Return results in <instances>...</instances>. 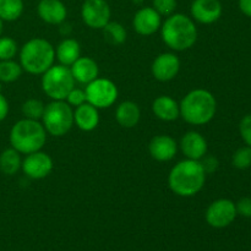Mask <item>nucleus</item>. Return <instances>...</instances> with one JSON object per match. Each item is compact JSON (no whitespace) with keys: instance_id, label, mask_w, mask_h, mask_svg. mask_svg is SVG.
<instances>
[{"instance_id":"7ed1b4c3","label":"nucleus","mask_w":251,"mask_h":251,"mask_svg":"<svg viewBox=\"0 0 251 251\" xmlns=\"http://www.w3.org/2000/svg\"><path fill=\"white\" fill-rule=\"evenodd\" d=\"M179 108H180V117L188 124L200 126V125L208 124L215 118L217 100L210 91L196 88L190 91L181 100Z\"/></svg>"},{"instance_id":"ddd939ff","label":"nucleus","mask_w":251,"mask_h":251,"mask_svg":"<svg viewBox=\"0 0 251 251\" xmlns=\"http://www.w3.org/2000/svg\"><path fill=\"white\" fill-rule=\"evenodd\" d=\"M190 12L195 21L202 25H211L221 19L223 7L220 0H194Z\"/></svg>"},{"instance_id":"c756f323","label":"nucleus","mask_w":251,"mask_h":251,"mask_svg":"<svg viewBox=\"0 0 251 251\" xmlns=\"http://www.w3.org/2000/svg\"><path fill=\"white\" fill-rule=\"evenodd\" d=\"M153 9L158 12L161 16H171L174 14L176 9V0H153Z\"/></svg>"},{"instance_id":"c9c22d12","label":"nucleus","mask_w":251,"mask_h":251,"mask_svg":"<svg viewBox=\"0 0 251 251\" xmlns=\"http://www.w3.org/2000/svg\"><path fill=\"white\" fill-rule=\"evenodd\" d=\"M239 9L245 16L251 17V0H239Z\"/></svg>"},{"instance_id":"b1692460","label":"nucleus","mask_w":251,"mask_h":251,"mask_svg":"<svg viewBox=\"0 0 251 251\" xmlns=\"http://www.w3.org/2000/svg\"><path fill=\"white\" fill-rule=\"evenodd\" d=\"M24 12L22 0H0V19L2 21H16Z\"/></svg>"},{"instance_id":"9b49d317","label":"nucleus","mask_w":251,"mask_h":251,"mask_svg":"<svg viewBox=\"0 0 251 251\" xmlns=\"http://www.w3.org/2000/svg\"><path fill=\"white\" fill-rule=\"evenodd\" d=\"M21 169L28 178L43 179L53 171V159L46 152L37 151L33 153L26 154L22 161Z\"/></svg>"},{"instance_id":"6e6552de","label":"nucleus","mask_w":251,"mask_h":251,"mask_svg":"<svg viewBox=\"0 0 251 251\" xmlns=\"http://www.w3.org/2000/svg\"><path fill=\"white\" fill-rule=\"evenodd\" d=\"M86 100L97 109L109 108L118 100V87L108 78L97 77L86 85Z\"/></svg>"},{"instance_id":"6ab92c4d","label":"nucleus","mask_w":251,"mask_h":251,"mask_svg":"<svg viewBox=\"0 0 251 251\" xmlns=\"http://www.w3.org/2000/svg\"><path fill=\"white\" fill-rule=\"evenodd\" d=\"M74 124L82 131H92L100 124V113L88 102L78 105L74 110Z\"/></svg>"},{"instance_id":"39448f33","label":"nucleus","mask_w":251,"mask_h":251,"mask_svg":"<svg viewBox=\"0 0 251 251\" xmlns=\"http://www.w3.org/2000/svg\"><path fill=\"white\" fill-rule=\"evenodd\" d=\"M55 60V48L43 38H32L20 50V65L22 70L32 75H43Z\"/></svg>"},{"instance_id":"0eeeda50","label":"nucleus","mask_w":251,"mask_h":251,"mask_svg":"<svg viewBox=\"0 0 251 251\" xmlns=\"http://www.w3.org/2000/svg\"><path fill=\"white\" fill-rule=\"evenodd\" d=\"M74 87L75 80L69 66L53 65L42 76V88L53 100H65Z\"/></svg>"},{"instance_id":"c85d7f7f","label":"nucleus","mask_w":251,"mask_h":251,"mask_svg":"<svg viewBox=\"0 0 251 251\" xmlns=\"http://www.w3.org/2000/svg\"><path fill=\"white\" fill-rule=\"evenodd\" d=\"M232 163L238 169H248L251 167V147L244 146L238 149L232 157Z\"/></svg>"},{"instance_id":"aec40b11","label":"nucleus","mask_w":251,"mask_h":251,"mask_svg":"<svg viewBox=\"0 0 251 251\" xmlns=\"http://www.w3.org/2000/svg\"><path fill=\"white\" fill-rule=\"evenodd\" d=\"M152 112L163 122H174L180 117L179 103L169 96H159L152 103Z\"/></svg>"},{"instance_id":"f704fd0d","label":"nucleus","mask_w":251,"mask_h":251,"mask_svg":"<svg viewBox=\"0 0 251 251\" xmlns=\"http://www.w3.org/2000/svg\"><path fill=\"white\" fill-rule=\"evenodd\" d=\"M7 114H9V102L2 96V93H0V122L6 119Z\"/></svg>"},{"instance_id":"1a4fd4ad","label":"nucleus","mask_w":251,"mask_h":251,"mask_svg":"<svg viewBox=\"0 0 251 251\" xmlns=\"http://www.w3.org/2000/svg\"><path fill=\"white\" fill-rule=\"evenodd\" d=\"M237 216L235 202H233L229 199H218L207 207L205 220L207 225L212 228L222 229L232 225Z\"/></svg>"},{"instance_id":"7c9ffc66","label":"nucleus","mask_w":251,"mask_h":251,"mask_svg":"<svg viewBox=\"0 0 251 251\" xmlns=\"http://www.w3.org/2000/svg\"><path fill=\"white\" fill-rule=\"evenodd\" d=\"M65 100L69 105H71V107H78V105L87 102V100H86V92L83 90H81V88L74 87L73 90L69 92V95L66 96Z\"/></svg>"},{"instance_id":"393cba45","label":"nucleus","mask_w":251,"mask_h":251,"mask_svg":"<svg viewBox=\"0 0 251 251\" xmlns=\"http://www.w3.org/2000/svg\"><path fill=\"white\" fill-rule=\"evenodd\" d=\"M104 39L113 46H120L126 41V29L119 22H108L103 27Z\"/></svg>"},{"instance_id":"473e14b6","label":"nucleus","mask_w":251,"mask_h":251,"mask_svg":"<svg viewBox=\"0 0 251 251\" xmlns=\"http://www.w3.org/2000/svg\"><path fill=\"white\" fill-rule=\"evenodd\" d=\"M200 163L206 174L215 173L218 169V166H220V162H218V159L215 156H207V154H205L200 159Z\"/></svg>"},{"instance_id":"f3484780","label":"nucleus","mask_w":251,"mask_h":251,"mask_svg":"<svg viewBox=\"0 0 251 251\" xmlns=\"http://www.w3.org/2000/svg\"><path fill=\"white\" fill-rule=\"evenodd\" d=\"M37 12L42 21L49 25H60L65 21L68 10L61 0H41Z\"/></svg>"},{"instance_id":"20e7f679","label":"nucleus","mask_w":251,"mask_h":251,"mask_svg":"<svg viewBox=\"0 0 251 251\" xmlns=\"http://www.w3.org/2000/svg\"><path fill=\"white\" fill-rule=\"evenodd\" d=\"M47 141V131L39 120L21 119L10 130V145L22 154L41 151Z\"/></svg>"},{"instance_id":"4c0bfd02","label":"nucleus","mask_w":251,"mask_h":251,"mask_svg":"<svg viewBox=\"0 0 251 251\" xmlns=\"http://www.w3.org/2000/svg\"><path fill=\"white\" fill-rule=\"evenodd\" d=\"M1 91H2V82L0 81V93H1Z\"/></svg>"},{"instance_id":"cd10ccee","label":"nucleus","mask_w":251,"mask_h":251,"mask_svg":"<svg viewBox=\"0 0 251 251\" xmlns=\"http://www.w3.org/2000/svg\"><path fill=\"white\" fill-rule=\"evenodd\" d=\"M19 48L15 39L11 37H0V61L12 60L16 56Z\"/></svg>"},{"instance_id":"a211bd4d","label":"nucleus","mask_w":251,"mask_h":251,"mask_svg":"<svg viewBox=\"0 0 251 251\" xmlns=\"http://www.w3.org/2000/svg\"><path fill=\"white\" fill-rule=\"evenodd\" d=\"M70 71L74 76L75 82L88 85L93 80L98 77L100 68L97 63L92 58L88 56H80L73 65L70 66Z\"/></svg>"},{"instance_id":"a878e982","label":"nucleus","mask_w":251,"mask_h":251,"mask_svg":"<svg viewBox=\"0 0 251 251\" xmlns=\"http://www.w3.org/2000/svg\"><path fill=\"white\" fill-rule=\"evenodd\" d=\"M22 66L20 63L12 60H2L0 61V81L2 83L15 82L22 75Z\"/></svg>"},{"instance_id":"4468645a","label":"nucleus","mask_w":251,"mask_h":251,"mask_svg":"<svg viewBox=\"0 0 251 251\" xmlns=\"http://www.w3.org/2000/svg\"><path fill=\"white\" fill-rule=\"evenodd\" d=\"M162 26V16L151 6L140 9L132 20V27L141 36H152Z\"/></svg>"},{"instance_id":"423d86ee","label":"nucleus","mask_w":251,"mask_h":251,"mask_svg":"<svg viewBox=\"0 0 251 251\" xmlns=\"http://www.w3.org/2000/svg\"><path fill=\"white\" fill-rule=\"evenodd\" d=\"M42 124L47 134L60 137L68 134L74 125V110L65 100H53L46 105Z\"/></svg>"},{"instance_id":"f257e3e1","label":"nucleus","mask_w":251,"mask_h":251,"mask_svg":"<svg viewBox=\"0 0 251 251\" xmlns=\"http://www.w3.org/2000/svg\"><path fill=\"white\" fill-rule=\"evenodd\" d=\"M206 176L200 161L186 158L178 162L169 172V189L180 198H191L202 190Z\"/></svg>"},{"instance_id":"5701e85b","label":"nucleus","mask_w":251,"mask_h":251,"mask_svg":"<svg viewBox=\"0 0 251 251\" xmlns=\"http://www.w3.org/2000/svg\"><path fill=\"white\" fill-rule=\"evenodd\" d=\"M21 153L10 147L0 153V172L5 176H15L21 169Z\"/></svg>"},{"instance_id":"f03ea898","label":"nucleus","mask_w":251,"mask_h":251,"mask_svg":"<svg viewBox=\"0 0 251 251\" xmlns=\"http://www.w3.org/2000/svg\"><path fill=\"white\" fill-rule=\"evenodd\" d=\"M162 41L167 47L176 51L188 50L198 41V28L191 17L183 14H173L161 26Z\"/></svg>"},{"instance_id":"e433bc0d","label":"nucleus","mask_w":251,"mask_h":251,"mask_svg":"<svg viewBox=\"0 0 251 251\" xmlns=\"http://www.w3.org/2000/svg\"><path fill=\"white\" fill-rule=\"evenodd\" d=\"M2 31H4V21L0 19V37L2 36Z\"/></svg>"},{"instance_id":"2eb2a0df","label":"nucleus","mask_w":251,"mask_h":251,"mask_svg":"<svg viewBox=\"0 0 251 251\" xmlns=\"http://www.w3.org/2000/svg\"><path fill=\"white\" fill-rule=\"evenodd\" d=\"M150 154L158 162H168L176 157L178 152V144L169 135H157L152 137L149 145Z\"/></svg>"},{"instance_id":"9d476101","label":"nucleus","mask_w":251,"mask_h":251,"mask_svg":"<svg viewBox=\"0 0 251 251\" xmlns=\"http://www.w3.org/2000/svg\"><path fill=\"white\" fill-rule=\"evenodd\" d=\"M110 7L105 0H85L81 7V17L86 26L102 29L110 21Z\"/></svg>"},{"instance_id":"412c9836","label":"nucleus","mask_w":251,"mask_h":251,"mask_svg":"<svg viewBox=\"0 0 251 251\" xmlns=\"http://www.w3.org/2000/svg\"><path fill=\"white\" fill-rule=\"evenodd\" d=\"M140 118H141V110L139 105L132 100L122 102L115 110V119L118 124L125 129L136 126L140 122Z\"/></svg>"},{"instance_id":"4be33fe9","label":"nucleus","mask_w":251,"mask_h":251,"mask_svg":"<svg viewBox=\"0 0 251 251\" xmlns=\"http://www.w3.org/2000/svg\"><path fill=\"white\" fill-rule=\"evenodd\" d=\"M81 56V47L76 39L65 38L59 43L55 49V58L61 65L70 68Z\"/></svg>"},{"instance_id":"bb28decb","label":"nucleus","mask_w":251,"mask_h":251,"mask_svg":"<svg viewBox=\"0 0 251 251\" xmlns=\"http://www.w3.org/2000/svg\"><path fill=\"white\" fill-rule=\"evenodd\" d=\"M44 109H46V104L42 100H27L26 102L22 104V114L25 115L26 119L32 120H39L43 117Z\"/></svg>"},{"instance_id":"2f4dec72","label":"nucleus","mask_w":251,"mask_h":251,"mask_svg":"<svg viewBox=\"0 0 251 251\" xmlns=\"http://www.w3.org/2000/svg\"><path fill=\"white\" fill-rule=\"evenodd\" d=\"M239 132L247 146L251 147V114L245 115L239 123Z\"/></svg>"},{"instance_id":"72a5a7b5","label":"nucleus","mask_w":251,"mask_h":251,"mask_svg":"<svg viewBox=\"0 0 251 251\" xmlns=\"http://www.w3.org/2000/svg\"><path fill=\"white\" fill-rule=\"evenodd\" d=\"M235 207H237L238 215L245 218H251V198H249V196L240 199L235 203Z\"/></svg>"},{"instance_id":"dca6fc26","label":"nucleus","mask_w":251,"mask_h":251,"mask_svg":"<svg viewBox=\"0 0 251 251\" xmlns=\"http://www.w3.org/2000/svg\"><path fill=\"white\" fill-rule=\"evenodd\" d=\"M180 150L188 159L200 161L207 154V141L198 131H188L180 140Z\"/></svg>"},{"instance_id":"f8f14e48","label":"nucleus","mask_w":251,"mask_h":251,"mask_svg":"<svg viewBox=\"0 0 251 251\" xmlns=\"http://www.w3.org/2000/svg\"><path fill=\"white\" fill-rule=\"evenodd\" d=\"M180 70V60L173 53H162L153 60L152 75L161 82H168L176 77Z\"/></svg>"}]
</instances>
